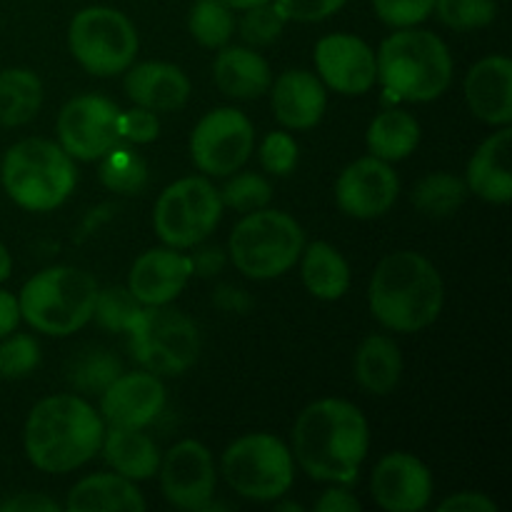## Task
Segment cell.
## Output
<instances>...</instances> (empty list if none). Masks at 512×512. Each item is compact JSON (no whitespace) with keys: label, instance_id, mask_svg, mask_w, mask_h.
Listing matches in <instances>:
<instances>
[{"label":"cell","instance_id":"obj_1","mask_svg":"<svg viewBox=\"0 0 512 512\" xmlns=\"http://www.w3.org/2000/svg\"><path fill=\"white\" fill-rule=\"evenodd\" d=\"M368 448V420L363 410L348 400H315L295 420L293 455L318 483L348 485L358 480Z\"/></svg>","mask_w":512,"mask_h":512},{"label":"cell","instance_id":"obj_2","mask_svg":"<svg viewBox=\"0 0 512 512\" xmlns=\"http://www.w3.org/2000/svg\"><path fill=\"white\" fill-rule=\"evenodd\" d=\"M105 420L80 395H50L30 410L23 448L43 473L63 475L83 468L100 453Z\"/></svg>","mask_w":512,"mask_h":512},{"label":"cell","instance_id":"obj_3","mask_svg":"<svg viewBox=\"0 0 512 512\" xmlns=\"http://www.w3.org/2000/svg\"><path fill=\"white\" fill-rule=\"evenodd\" d=\"M370 313L393 333H418L443 313L445 285L438 268L415 250L385 255L370 278Z\"/></svg>","mask_w":512,"mask_h":512},{"label":"cell","instance_id":"obj_4","mask_svg":"<svg viewBox=\"0 0 512 512\" xmlns=\"http://www.w3.org/2000/svg\"><path fill=\"white\" fill-rule=\"evenodd\" d=\"M385 93L408 103H430L453 83V55L430 30L398 28L375 53Z\"/></svg>","mask_w":512,"mask_h":512},{"label":"cell","instance_id":"obj_5","mask_svg":"<svg viewBox=\"0 0 512 512\" xmlns=\"http://www.w3.org/2000/svg\"><path fill=\"white\" fill-rule=\"evenodd\" d=\"M0 180L15 205L30 213L60 208L78 183L75 163L60 143L25 138L5 153Z\"/></svg>","mask_w":512,"mask_h":512},{"label":"cell","instance_id":"obj_6","mask_svg":"<svg viewBox=\"0 0 512 512\" xmlns=\"http://www.w3.org/2000/svg\"><path fill=\"white\" fill-rule=\"evenodd\" d=\"M98 283L90 273L70 265L40 270L18 295L20 320L53 338L78 333L93 320Z\"/></svg>","mask_w":512,"mask_h":512},{"label":"cell","instance_id":"obj_7","mask_svg":"<svg viewBox=\"0 0 512 512\" xmlns=\"http://www.w3.org/2000/svg\"><path fill=\"white\" fill-rule=\"evenodd\" d=\"M305 233L283 210H253L233 228L228 253L235 268L253 280H273L300 260Z\"/></svg>","mask_w":512,"mask_h":512},{"label":"cell","instance_id":"obj_8","mask_svg":"<svg viewBox=\"0 0 512 512\" xmlns=\"http://www.w3.org/2000/svg\"><path fill=\"white\" fill-rule=\"evenodd\" d=\"M125 333L133 358L148 373L183 375L200 355L198 325L168 305H143Z\"/></svg>","mask_w":512,"mask_h":512},{"label":"cell","instance_id":"obj_9","mask_svg":"<svg viewBox=\"0 0 512 512\" xmlns=\"http://www.w3.org/2000/svg\"><path fill=\"white\" fill-rule=\"evenodd\" d=\"M223 478L240 498L275 503L295 480L293 453L270 433H250L223 453Z\"/></svg>","mask_w":512,"mask_h":512},{"label":"cell","instance_id":"obj_10","mask_svg":"<svg viewBox=\"0 0 512 512\" xmlns=\"http://www.w3.org/2000/svg\"><path fill=\"white\" fill-rule=\"evenodd\" d=\"M138 30L128 15L105 5L83 8L68 30L73 58L98 78L125 73L138 55Z\"/></svg>","mask_w":512,"mask_h":512},{"label":"cell","instance_id":"obj_11","mask_svg":"<svg viewBox=\"0 0 512 512\" xmlns=\"http://www.w3.org/2000/svg\"><path fill=\"white\" fill-rule=\"evenodd\" d=\"M223 208L220 190H215L208 178H180L168 185L155 203V233L170 248H195L218 228Z\"/></svg>","mask_w":512,"mask_h":512},{"label":"cell","instance_id":"obj_12","mask_svg":"<svg viewBox=\"0 0 512 512\" xmlns=\"http://www.w3.org/2000/svg\"><path fill=\"white\" fill-rule=\"evenodd\" d=\"M255 145V128L248 115L235 108H215L200 118L190 135V155L200 173L225 178L248 163Z\"/></svg>","mask_w":512,"mask_h":512},{"label":"cell","instance_id":"obj_13","mask_svg":"<svg viewBox=\"0 0 512 512\" xmlns=\"http://www.w3.org/2000/svg\"><path fill=\"white\" fill-rule=\"evenodd\" d=\"M118 105L103 95H78L58 115L60 148L73 160H100L118 145Z\"/></svg>","mask_w":512,"mask_h":512},{"label":"cell","instance_id":"obj_14","mask_svg":"<svg viewBox=\"0 0 512 512\" xmlns=\"http://www.w3.org/2000/svg\"><path fill=\"white\" fill-rule=\"evenodd\" d=\"M160 488L183 510H208L215 495L213 453L198 440H180L160 458Z\"/></svg>","mask_w":512,"mask_h":512},{"label":"cell","instance_id":"obj_15","mask_svg":"<svg viewBox=\"0 0 512 512\" xmlns=\"http://www.w3.org/2000/svg\"><path fill=\"white\" fill-rule=\"evenodd\" d=\"M400 193V180L390 163L368 155L340 173L335 183V200L345 215L358 220H375L390 213Z\"/></svg>","mask_w":512,"mask_h":512},{"label":"cell","instance_id":"obj_16","mask_svg":"<svg viewBox=\"0 0 512 512\" xmlns=\"http://www.w3.org/2000/svg\"><path fill=\"white\" fill-rule=\"evenodd\" d=\"M315 68L323 85L340 95H365L378 83V60L358 35L333 33L320 38L315 45Z\"/></svg>","mask_w":512,"mask_h":512},{"label":"cell","instance_id":"obj_17","mask_svg":"<svg viewBox=\"0 0 512 512\" xmlns=\"http://www.w3.org/2000/svg\"><path fill=\"white\" fill-rule=\"evenodd\" d=\"M373 500L388 512H418L433 498V475L428 465L410 453H390L370 475Z\"/></svg>","mask_w":512,"mask_h":512},{"label":"cell","instance_id":"obj_18","mask_svg":"<svg viewBox=\"0 0 512 512\" xmlns=\"http://www.w3.org/2000/svg\"><path fill=\"white\" fill-rule=\"evenodd\" d=\"M165 408V385L155 373H120L100 393V418L120 428H145Z\"/></svg>","mask_w":512,"mask_h":512},{"label":"cell","instance_id":"obj_19","mask_svg":"<svg viewBox=\"0 0 512 512\" xmlns=\"http://www.w3.org/2000/svg\"><path fill=\"white\" fill-rule=\"evenodd\" d=\"M193 278L188 255L178 248H153L140 255L128 275V290L140 305H170Z\"/></svg>","mask_w":512,"mask_h":512},{"label":"cell","instance_id":"obj_20","mask_svg":"<svg viewBox=\"0 0 512 512\" xmlns=\"http://www.w3.org/2000/svg\"><path fill=\"white\" fill-rule=\"evenodd\" d=\"M465 103L470 113L493 128L512 123V63L505 55L478 60L465 75Z\"/></svg>","mask_w":512,"mask_h":512},{"label":"cell","instance_id":"obj_21","mask_svg":"<svg viewBox=\"0 0 512 512\" xmlns=\"http://www.w3.org/2000/svg\"><path fill=\"white\" fill-rule=\"evenodd\" d=\"M270 88V105L283 128L310 130L323 120L328 93L318 75L308 70H285Z\"/></svg>","mask_w":512,"mask_h":512},{"label":"cell","instance_id":"obj_22","mask_svg":"<svg viewBox=\"0 0 512 512\" xmlns=\"http://www.w3.org/2000/svg\"><path fill=\"white\" fill-rule=\"evenodd\" d=\"M190 78L173 63H140L125 70V93L140 108L153 113H173L190 98Z\"/></svg>","mask_w":512,"mask_h":512},{"label":"cell","instance_id":"obj_23","mask_svg":"<svg viewBox=\"0 0 512 512\" xmlns=\"http://www.w3.org/2000/svg\"><path fill=\"white\" fill-rule=\"evenodd\" d=\"M510 145L512 128L503 125L480 143L465 170V185L470 193L493 205H508L512 200V173H510Z\"/></svg>","mask_w":512,"mask_h":512},{"label":"cell","instance_id":"obj_24","mask_svg":"<svg viewBox=\"0 0 512 512\" xmlns=\"http://www.w3.org/2000/svg\"><path fill=\"white\" fill-rule=\"evenodd\" d=\"M213 80L228 98L255 100L273 83L268 60L245 45H223L213 63Z\"/></svg>","mask_w":512,"mask_h":512},{"label":"cell","instance_id":"obj_25","mask_svg":"<svg viewBox=\"0 0 512 512\" xmlns=\"http://www.w3.org/2000/svg\"><path fill=\"white\" fill-rule=\"evenodd\" d=\"M65 510L70 512H143L145 498L135 480L118 473L88 475L68 493Z\"/></svg>","mask_w":512,"mask_h":512},{"label":"cell","instance_id":"obj_26","mask_svg":"<svg viewBox=\"0 0 512 512\" xmlns=\"http://www.w3.org/2000/svg\"><path fill=\"white\" fill-rule=\"evenodd\" d=\"M105 463L128 480H148L158 475L160 450L143 428H120L110 425L100 445Z\"/></svg>","mask_w":512,"mask_h":512},{"label":"cell","instance_id":"obj_27","mask_svg":"<svg viewBox=\"0 0 512 512\" xmlns=\"http://www.w3.org/2000/svg\"><path fill=\"white\" fill-rule=\"evenodd\" d=\"M403 375V355L388 335H368L355 353V380L373 395H390Z\"/></svg>","mask_w":512,"mask_h":512},{"label":"cell","instance_id":"obj_28","mask_svg":"<svg viewBox=\"0 0 512 512\" xmlns=\"http://www.w3.org/2000/svg\"><path fill=\"white\" fill-rule=\"evenodd\" d=\"M300 258H303V265H300L303 285L313 298L333 303L348 293L350 265L338 248L318 240V243L305 245Z\"/></svg>","mask_w":512,"mask_h":512},{"label":"cell","instance_id":"obj_29","mask_svg":"<svg viewBox=\"0 0 512 512\" xmlns=\"http://www.w3.org/2000/svg\"><path fill=\"white\" fill-rule=\"evenodd\" d=\"M365 143H368L370 155L385 160V163H398L418 148L420 123L405 110H383L370 123Z\"/></svg>","mask_w":512,"mask_h":512},{"label":"cell","instance_id":"obj_30","mask_svg":"<svg viewBox=\"0 0 512 512\" xmlns=\"http://www.w3.org/2000/svg\"><path fill=\"white\" fill-rule=\"evenodd\" d=\"M43 105V83L28 68L0 73V125L18 128L30 123Z\"/></svg>","mask_w":512,"mask_h":512},{"label":"cell","instance_id":"obj_31","mask_svg":"<svg viewBox=\"0 0 512 512\" xmlns=\"http://www.w3.org/2000/svg\"><path fill=\"white\" fill-rule=\"evenodd\" d=\"M468 193L470 190L463 178L438 170V173H428L418 180L410 200L428 218H448L463 208Z\"/></svg>","mask_w":512,"mask_h":512},{"label":"cell","instance_id":"obj_32","mask_svg":"<svg viewBox=\"0 0 512 512\" xmlns=\"http://www.w3.org/2000/svg\"><path fill=\"white\" fill-rule=\"evenodd\" d=\"M188 28L203 48L220 50L235 33L233 8H228L223 0H195L188 15Z\"/></svg>","mask_w":512,"mask_h":512},{"label":"cell","instance_id":"obj_33","mask_svg":"<svg viewBox=\"0 0 512 512\" xmlns=\"http://www.w3.org/2000/svg\"><path fill=\"white\" fill-rule=\"evenodd\" d=\"M100 160V180L113 193L138 195L148 183V165L135 150L113 145Z\"/></svg>","mask_w":512,"mask_h":512},{"label":"cell","instance_id":"obj_34","mask_svg":"<svg viewBox=\"0 0 512 512\" xmlns=\"http://www.w3.org/2000/svg\"><path fill=\"white\" fill-rule=\"evenodd\" d=\"M140 300L130 293L128 288H98V295H95V308H93V318L98 320L103 328L113 330V333H125L133 323L135 315L140 313Z\"/></svg>","mask_w":512,"mask_h":512},{"label":"cell","instance_id":"obj_35","mask_svg":"<svg viewBox=\"0 0 512 512\" xmlns=\"http://www.w3.org/2000/svg\"><path fill=\"white\" fill-rule=\"evenodd\" d=\"M220 200L238 213H253V210L268 208L270 200H273V188L263 175L240 173L225 183Z\"/></svg>","mask_w":512,"mask_h":512},{"label":"cell","instance_id":"obj_36","mask_svg":"<svg viewBox=\"0 0 512 512\" xmlns=\"http://www.w3.org/2000/svg\"><path fill=\"white\" fill-rule=\"evenodd\" d=\"M40 363V345L33 335H5L0 343V378L20 380Z\"/></svg>","mask_w":512,"mask_h":512},{"label":"cell","instance_id":"obj_37","mask_svg":"<svg viewBox=\"0 0 512 512\" xmlns=\"http://www.w3.org/2000/svg\"><path fill=\"white\" fill-rule=\"evenodd\" d=\"M435 13L453 30H478L495 20V0H435Z\"/></svg>","mask_w":512,"mask_h":512},{"label":"cell","instance_id":"obj_38","mask_svg":"<svg viewBox=\"0 0 512 512\" xmlns=\"http://www.w3.org/2000/svg\"><path fill=\"white\" fill-rule=\"evenodd\" d=\"M120 373L123 368H120L118 358H113L108 350H93L75 365L70 380L75 388L85 390V393H103Z\"/></svg>","mask_w":512,"mask_h":512},{"label":"cell","instance_id":"obj_39","mask_svg":"<svg viewBox=\"0 0 512 512\" xmlns=\"http://www.w3.org/2000/svg\"><path fill=\"white\" fill-rule=\"evenodd\" d=\"M285 23L288 20L280 15V10L270 0V3L245 10L243 20H240V35H243V40L248 45H270L273 40L280 38Z\"/></svg>","mask_w":512,"mask_h":512},{"label":"cell","instance_id":"obj_40","mask_svg":"<svg viewBox=\"0 0 512 512\" xmlns=\"http://www.w3.org/2000/svg\"><path fill=\"white\" fill-rule=\"evenodd\" d=\"M258 155L265 173L275 175V178H285V175L293 173L295 165H298L300 150L293 135L285 133V130H275V133L265 135Z\"/></svg>","mask_w":512,"mask_h":512},{"label":"cell","instance_id":"obj_41","mask_svg":"<svg viewBox=\"0 0 512 512\" xmlns=\"http://www.w3.org/2000/svg\"><path fill=\"white\" fill-rule=\"evenodd\" d=\"M378 18L390 28H413L435 8V0H373Z\"/></svg>","mask_w":512,"mask_h":512},{"label":"cell","instance_id":"obj_42","mask_svg":"<svg viewBox=\"0 0 512 512\" xmlns=\"http://www.w3.org/2000/svg\"><path fill=\"white\" fill-rule=\"evenodd\" d=\"M160 133V120L153 110L148 108H135L130 110H120L118 115V138L128 140V143L135 145H145L153 143Z\"/></svg>","mask_w":512,"mask_h":512},{"label":"cell","instance_id":"obj_43","mask_svg":"<svg viewBox=\"0 0 512 512\" xmlns=\"http://www.w3.org/2000/svg\"><path fill=\"white\" fill-rule=\"evenodd\" d=\"M348 0H273L285 20L295 23H318L338 13Z\"/></svg>","mask_w":512,"mask_h":512},{"label":"cell","instance_id":"obj_44","mask_svg":"<svg viewBox=\"0 0 512 512\" xmlns=\"http://www.w3.org/2000/svg\"><path fill=\"white\" fill-rule=\"evenodd\" d=\"M440 512H495L498 505L485 493H458L438 505Z\"/></svg>","mask_w":512,"mask_h":512},{"label":"cell","instance_id":"obj_45","mask_svg":"<svg viewBox=\"0 0 512 512\" xmlns=\"http://www.w3.org/2000/svg\"><path fill=\"white\" fill-rule=\"evenodd\" d=\"M225 260H228V255H225L223 248H218V245H205V248H200L190 258V265H193V275L213 278V275H218L225 268Z\"/></svg>","mask_w":512,"mask_h":512},{"label":"cell","instance_id":"obj_46","mask_svg":"<svg viewBox=\"0 0 512 512\" xmlns=\"http://www.w3.org/2000/svg\"><path fill=\"white\" fill-rule=\"evenodd\" d=\"M315 510L318 512H360L363 505L355 498L350 490L345 488H330L320 495V500L315 503Z\"/></svg>","mask_w":512,"mask_h":512},{"label":"cell","instance_id":"obj_47","mask_svg":"<svg viewBox=\"0 0 512 512\" xmlns=\"http://www.w3.org/2000/svg\"><path fill=\"white\" fill-rule=\"evenodd\" d=\"M60 505L40 493H20L0 505V512H58Z\"/></svg>","mask_w":512,"mask_h":512},{"label":"cell","instance_id":"obj_48","mask_svg":"<svg viewBox=\"0 0 512 512\" xmlns=\"http://www.w3.org/2000/svg\"><path fill=\"white\" fill-rule=\"evenodd\" d=\"M213 303L225 313H248L253 308V298L245 290L233 288V285H220L213 295Z\"/></svg>","mask_w":512,"mask_h":512},{"label":"cell","instance_id":"obj_49","mask_svg":"<svg viewBox=\"0 0 512 512\" xmlns=\"http://www.w3.org/2000/svg\"><path fill=\"white\" fill-rule=\"evenodd\" d=\"M20 323L18 298L8 290H0V340L13 333Z\"/></svg>","mask_w":512,"mask_h":512},{"label":"cell","instance_id":"obj_50","mask_svg":"<svg viewBox=\"0 0 512 512\" xmlns=\"http://www.w3.org/2000/svg\"><path fill=\"white\" fill-rule=\"evenodd\" d=\"M10 273H13V258H10L8 248L0 243V283H3V280H8Z\"/></svg>","mask_w":512,"mask_h":512},{"label":"cell","instance_id":"obj_51","mask_svg":"<svg viewBox=\"0 0 512 512\" xmlns=\"http://www.w3.org/2000/svg\"><path fill=\"white\" fill-rule=\"evenodd\" d=\"M223 3L233 10H248V8H255V5L270 3V0H223Z\"/></svg>","mask_w":512,"mask_h":512},{"label":"cell","instance_id":"obj_52","mask_svg":"<svg viewBox=\"0 0 512 512\" xmlns=\"http://www.w3.org/2000/svg\"><path fill=\"white\" fill-rule=\"evenodd\" d=\"M275 508H278V510H295V512L303 510L300 505H295V503H280V505H275Z\"/></svg>","mask_w":512,"mask_h":512}]
</instances>
